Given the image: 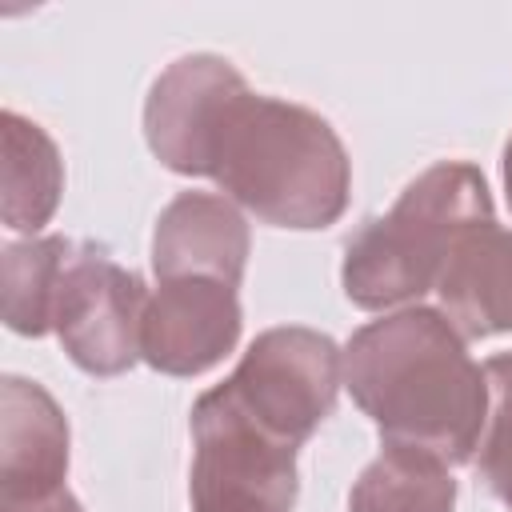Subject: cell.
Wrapping results in <instances>:
<instances>
[{
    "label": "cell",
    "instance_id": "2e32d148",
    "mask_svg": "<svg viewBox=\"0 0 512 512\" xmlns=\"http://www.w3.org/2000/svg\"><path fill=\"white\" fill-rule=\"evenodd\" d=\"M504 196H508V208H512V136L504 144Z\"/></svg>",
    "mask_w": 512,
    "mask_h": 512
},
{
    "label": "cell",
    "instance_id": "6da1fadb",
    "mask_svg": "<svg viewBox=\"0 0 512 512\" xmlns=\"http://www.w3.org/2000/svg\"><path fill=\"white\" fill-rule=\"evenodd\" d=\"M344 388L384 444L468 464L488 424V380L468 340L436 308H400L352 332Z\"/></svg>",
    "mask_w": 512,
    "mask_h": 512
},
{
    "label": "cell",
    "instance_id": "3957f363",
    "mask_svg": "<svg viewBox=\"0 0 512 512\" xmlns=\"http://www.w3.org/2000/svg\"><path fill=\"white\" fill-rule=\"evenodd\" d=\"M496 224L488 180L476 164L444 160L420 172L400 200L364 220L344 244L340 284L364 312L420 300L440 284L464 236Z\"/></svg>",
    "mask_w": 512,
    "mask_h": 512
},
{
    "label": "cell",
    "instance_id": "4fadbf2b",
    "mask_svg": "<svg viewBox=\"0 0 512 512\" xmlns=\"http://www.w3.org/2000/svg\"><path fill=\"white\" fill-rule=\"evenodd\" d=\"M68 248V236H28L4 244V324L12 332H52V300Z\"/></svg>",
    "mask_w": 512,
    "mask_h": 512
},
{
    "label": "cell",
    "instance_id": "9c48e42d",
    "mask_svg": "<svg viewBox=\"0 0 512 512\" xmlns=\"http://www.w3.org/2000/svg\"><path fill=\"white\" fill-rule=\"evenodd\" d=\"M68 476V420L60 404L24 376L0 388V500H44Z\"/></svg>",
    "mask_w": 512,
    "mask_h": 512
},
{
    "label": "cell",
    "instance_id": "9a60e30c",
    "mask_svg": "<svg viewBox=\"0 0 512 512\" xmlns=\"http://www.w3.org/2000/svg\"><path fill=\"white\" fill-rule=\"evenodd\" d=\"M0 512H84V508L68 488H60L56 496L44 500H0Z\"/></svg>",
    "mask_w": 512,
    "mask_h": 512
},
{
    "label": "cell",
    "instance_id": "277c9868",
    "mask_svg": "<svg viewBox=\"0 0 512 512\" xmlns=\"http://www.w3.org/2000/svg\"><path fill=\"white\" fill-rule=\"evenodd\" d=\"M192 512H292L296 444L260 428L220 384L192 404Z\"/></svg>",
    "mask_w": 512,
    "mask_h": 512
},
{
    "label": "cell",
    "instance_id": "8fae6325",
    "mask_svg": "<svg viewBox=\"0 0 512 512\" xmlns=\"http://www.w3.org/2000/svg\"><path fill=\"white\" fill-rule=\"evenodd\" d=\"M4 224L12 232H40L60 204L64 192V160L52 136L20 116L4 112Z\"/></svg>",
    "mask_w": 512,
    "mask_h": 512
},
{
    "label": "cell",
    "instance_id": "5b68a950",
    "mask_svg": "<svg viewBox=\"0 0 512 512\" xmlns=\"http://www.w3.org/2000/svg\"><path fill=\"white\" fill-rule=\"evenodd\" d=\"M340 384L344 352L336 340L316 328L284 324L260 332L220 388L260 428L300 448L332 416Z\"/></svg>",
    "mask_w": 512,
    "mask_h": 512
},
{
    "label": "cell",
    "instance_id": "52a82bcc",
    "mask_svg": "<svg viewBox=\"0 0 512 512\" xmlns=\"http://www.w3.org/2000/svg\"><path fill=\"white\" fill-rule=\"evenodd\" d=\"M244 312L232 284L184 276L156 280L140 324V360L164 376H200L240 340Z\"/></svg>",
    "mask_w": 512,
    "mask_h": 512
},
{
    "label": "cell",
    "instance_id": "7a4b0ae2",
    "mask_svg": "<svg viewBox=\"0 0 512 512\" xmlns=\"http://www.w3.org/2000/svg\"><path fill=\"white\" fill-rule=\"evenodd\" d=\"M192 176L216 180L256 220L296 232L336 224L352 192V160L336 128L304 104L252 92L248 80L220 100Z\"/></svg>",
    "mask_w": 512,
    "mask_h": 512
},
{
    "label": "cell",
    "instance_id": "8992f818",
    "mask_svg": "<svg viewBox=\"0 0 512 512\" xmlns=\"http://www.w3.org/2000/svg\"><path fill=\"white\" fill-rule=\"evenodd\" d=\"M148 296L144 280L116 264L104 244L72 240L52 300V332L80 372L120 376L140 360Z\"/></svg>",
    "mask_w": 512,
    "mask_h": 512
},
{
    "label": "cell",
    "instance_id": "30bf717a",
    "mask_svg": "<svg viewBox=\"0 0 512 512\" xmlns=\"http://www.w3.org/2000/svg\"><path fill=\"white\" fill-rule=\"evenodd\" d=\"M436 292L444 316L464 340L512 332V232L488 224L464 236Z\"/></svg>",
    "mask_w": 512,
    "mask_h": 512
},
{
    "label": "cell",
    "instance_id": "7c38bea8",
    "mask_svg": "<svg viewBox=\"0 0 512 512\" xmlns=\"http://www.w3.org/2000/svg\"><path fill=\"white\" fill-rule=\"evenodd\" d=\"M348 512H456V480L440 456L384 444V452L356 476Z\"/></svg>",
    "mask_w": 512,
    "mask_h": 512
},
{
    "label": "cell",
    "instance_id": "5bb4252c",
    "mask_svg": "<svg viewBox=\"0 0 512 512\" xmlns=\"http://www.w3.org/2000/svg\"><path fill=\"white\" fill-rule=\"evenodd\" d=\"M488 380V424L476 448L480 480L512 512V352H500L484 364Z\"/></svg>",
    "mask_w": 512,
    "mask_h": 512
},
{
    "label": "cell",
    "instance_id": "ba28073f",
    "mask_svg": "<svg viewBox=\"0 0 512 512\" xmlns=\"http://www.w3.org/2000/svg\"><path fill=\"white\" fill-rule=\"evenodd\" d=\"M252 236L248 220L228 196L180 192L152 228V272L156 280L204 276L240 288L248 268Z\"/></svg>",
    "mask_w": 512,
    "mask_h": 512
}]
</instances>
